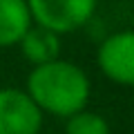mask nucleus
Masks as SVG:
<instances>
[{
  "instance_id": "obj_1",
  "label": "nucleus",
  "mask_w": 134,
  "mask_h": 134,
  "mask_svg": "<svg viewBox=\"0 0 134 134\" xmlns=\"http://www.w3.org/2000/svg\"><path fill=\"white\" fill-rule=\"evenodd\" d=\"M25 92L40 107V112L69 119L85 110L92 87L90 78L76 63L56 58L52 63L34 67L27 76Z\"/></svg>"
},
{
  "instance_id": "obj_2",
  "label": "nucleus",
  "mask_w": 134,
  "mask_h": 134,
  "mask_svg": "<svg viewBox=\"0 0 134 134\" xmlns=\"http://www.w3.org/2000/svg\"><path fill=\"white\" fill-rule=\"evenodd\" d=\"M34 25L54 34H72L92 20L98 0H27Z\"/></svg>"
},
{
  "instance_id": "obj_3",
  "label": "nucleus",
  "mask_w": 134,
  "mask_h": 134,
  "mask_svg": "<svg viewBox=\"0 0 134 134\" xmlns=\"http://www.w3.org/2000/svg\"><path fill=\"white\" fill-rule=\"evenodd\" d=\"M43 112L20 87H0V134H40Z\"/></svg>"
},
{
  "instance_id": "obj_4",
  "label": "nucleus",
  "mask_w": 134,
  "mask_h": 134,
  "mask_svg": "<svg viewBox=\"0 0 134 134\" xmlns=\"http://www.w3.org/2000/svg\"><path fill=\"white\" fill-rule=\"evenodd\" d=\"M96 63L110 81L134 87V31L107 36L98 47Z\"/></svg>"
},
{
  "instance_id": "obj_5",
  "label": "nucleus",
  "mask_w": 134,
  "mask_h": 134,
  "mask_svg": "<svg viewBox=\"0 0 134 134\" xmlns=\"http://www.w3.org/2000/svg\"><path fill=\"white\" fill-rule=\"evenodd\" d=\"M31 25L27 0H0V49L18 45Z\"/></svg>"
},
{
  "instance_id": "obj_6",
  "label": "nucleus",
  "mask_w": 134,
  "mask_h": 134,
  "mask_svg": "<svg viewBox=\"0 0 134 134\" xmlns=\"http://www.w3.org/2000/svg\"><path fill=\"white\" fill-rule=\"evenodd\" d=\"M18 47L25 60L31 63L34 67H38V65H45V63L60 58V36L45 27L31 25V29L23 36Z\"/></svg>"
},
{
  "instance_id": "obj_7",
  "label": "nucleus",
  "mask_w": 134,
  "mask_h": 134,
  "mask_svg": "<svg viewBox=\"0 0 134 134\" xmlns=\"http://www.w3.org/2000/svg\"><path fill=\"white\" fill-rule=\"evenodd\" d=\"M65 134H110V123L96 112L81 110L67 119Z\"/></svg>"
}]
</instances>
